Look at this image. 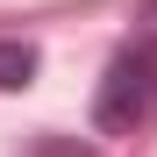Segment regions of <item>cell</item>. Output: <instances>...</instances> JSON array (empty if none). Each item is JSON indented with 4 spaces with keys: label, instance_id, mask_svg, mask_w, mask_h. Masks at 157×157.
I'll list each match as a JSON object with an SVG mask.
<instances>
[{
    "label": "cell",
    "instance_id": "cell-1",
    "mask_svg": "<svg viewBox=\"0 0 157 157\" xmlns=\"http://www.w3.org/2000/svg\"><path fill=\"white\" fill-rule=\"evenodd\" d=\"M150 114H157V43L136 36V43H121L107 57V71H100L93 128H100V136H136Z\"/></svg>",
    "mask_w": 157,
    "mask_h": 157
},
{
    "label": "cell",
    "instance_id": "cell-2",
    "mask_svg": "<svg viewBox=\"0 0 157 157\" xmlns=\"http://www.w3.org/2000/svg\"><path fill=\"white\" fill-rule=\"evenodd\" d=\"M36 71H43V50H36L29 36H0V93L36 86Z\"/></svg>",
    "mask_w": 157,
    "mask_h": 157
},
{
    "label": "cell",
    "instance_id": "cell-3",
    "mask_svg": "<svg viewBox=\"0 0 157 157\" xmlns=\"http://www.w3.org/2000/svg\"><path fill=\"white\" fill-rule=\"evenodd\" d=\"M21 157H100V150H93V143H78V136H36Z\"/></svg>",
    "mask_w": 157,
    "mask_h": 157
},
{
    "label": "cell",
    "instance_id": "cell-4",
    "mask_svg": "<svg viewBox=\"0 0 157 157\" xmlns=\"http://www.w3.org/2000/svg\"><path fill=\"white\" fill-rule=\"evenodd\" d=\"M136 36H150V43H157V0H143V7H136Z\"/></svg>",
    "mask_w": 157,
    "mask_h": 157
}]
</instances>
